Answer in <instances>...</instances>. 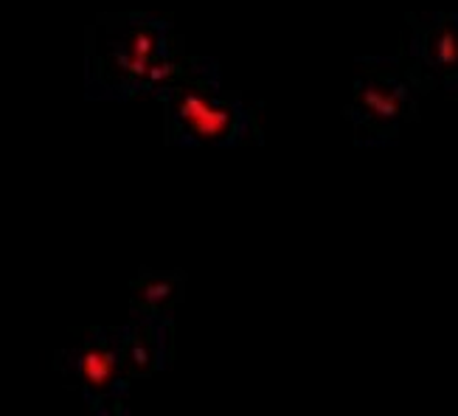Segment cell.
<instances>
[{
	"label": "cell",
	"mask_w": 458,
	"mask_h": 416,
	"mask_svg": "<svg viewBox=\"0 0 458 416\" xmlns=\"http://www.w3.org/2000/svg\"><path fill=\"white\" fill-rule=\"evenodd\" d=\"M186 276L181 270H144L132 282L130 301L135 315H152V318L174 321V310L183 299Z\"/></svg>",
	"instance_id": "52a82bcc"
},
{
	"label": "cell",
	"mask_w": 458,
	"mask_h": 416,
	"mask_svg": "<svg viewBox=\"0 0 458 416\" xmlns=\"http://www.w3.org/2000/svg\"><path fill=\"white\" fill-rule=\"evenodd\" d=\"M186 59L183 39L147 12L102 14L88 31L85 90L90 98H130L172 82Z\"/></svg>",
	"instance_id": "6da1fadb"
},
{
	"label": "cell",
	"mask_w": 458,
	"mask_h": 416,
	"mask_svg": "<svg viewBox=\"0 0 458 416\" xmlns=\"http://www.w3.org/2000/svg\"><path fill=\"white\" fill-rule=\"evenodd\" d=\"M420 90L405 71L400 54L357 56L352 102L341 115L352 124L354 147H388L405 124L420 118Z\"/></svg>",
	"instance_id": "3957f363"
},
{
	"label": "cell",
	"mask_w": 458,
	"mask_h": 416,
	"mask_svg": "<svg viewBox=\"0 0 458 416\" xmlns=\"http://www.w3.org/2000/svg\"><path fill=\"white\" fill-rule=\"evenodd\" d=\"M174 321L152 318V315H135L127 327H122L124 358L130 378H147V374L166 366L169 361V335Z\"/></svg>",
	"instance_id": "8992f818"
},
{
	"label": "cell",
	"mask_w": 458,
	"mask_h": 416,
	"mask_svg": "<svg viewBox=\"0 0 458 416\" xmlns=\"http://www.w3.org/2000/svg\"><path fill=\"white\" fill-rule=\"evenodd\" d=\"M59 371L73 380L96 411H110L127 394L130 369L124 358L122 329H90L79 349H68L56 358Z\"/></svg>",
	"instance_id": "5b68a950"
},
{
	"label": "cell",
	"mask_w": 458,
	"mask_h": 416,
	"mask_svg": "<svg viewBox=\"0 0 458 416\" xmlns=\"http://www.w3.org/2000/svg\"><path fill=\"white\" fill-rule=\"evenodd\" d=\"M396 54L422 96H458V12H408Z\"/></svg>",
	"instance_id": "277c9868"
},
{
	"label": "cell",
	"mask_w": 458,
	"mask_h": 416,
	"mask_svg": "<svg viewBox=\"0 0 458 416\" xmlns=\"http://www.w3.org/2000/svg\"><path fill=\"white\" fill-rule=\"evenodd\" d=\"M164 102L166 141L177 147H239L262 144L265 130L259 107H250L242 93L223 85L216 59L186 54L172 82L157 88Z\"/></svg>",
	"instance_id": "7a4b0ae2"
}]
</instances>
